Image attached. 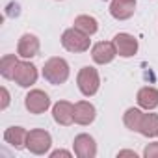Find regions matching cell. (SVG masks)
Segmentation results:
<instances>
[{
  "mask_svg": "<svg viewBox=\"0 0 158 158\" xmlns=\"http://www.w3.org/2000/svg\"><path fill=\"white\" fill-rule=\"evenodd\" d=\"M74 28L82 30V32L88 34V35H93V34L99 30V23H97V19L91 17V15H78V17L74 19Z\"/></svg>",
  "mask_w": 158,
  "mask_h": 158,
  "instance_id": "17",
  "label": "cell"
},
{
  "mask_svg": "<svg viewBox=\"0 0 158 158\" xmlns=\"http://www.w3.org/2000/svg\"><path fill=\"white\" fill-rule=\"evenodd\" d=\"M115 56H117V48H115L114 41H101V43L93 45V48H91V58L99 65H106V63L114 61Z\"/></svg>",
  "mask_w": 158,
  "mask_h": 158,
  "instance_id": "8",
  "label": "cell"
},
{
  "mask_svg": "<svg viewBox=\"0 0 158 158\" xmlns=\"http://www.w3.org/2000/svg\"><path fill=\"white\" fill-rule=\"evenodd\" d=\"M43 78L52 86H60V84L67 82V78H69V63L63 58H58V56L47 60L45 65H43Z\"/></svg>",
  "mask_w": 158,
  "mask_h": 158,
  "instance_id": "1",
  "label": "cell"
},
{
  "mask_svg": "<svg viewBox=\"0 0 158 158\" xmlns=\"http://www.w3.org/2000/svg\"><path fill=\"white\" fill-rule=\"evenodd\" d=\"M114 45H115L117 54L121 58H132L138 52V39L130 34H125V32H121L114 37Z\"/></svg>",
  "mask_w": 158,
  "mask_h": 158,
  "instance_id": "9",
  "label": "cell"
},
{
  "mask_svg": "<svg viewBox=\"0 0 158 158\" xmlns=\"http://www.w3.org/2000/svg\"><path fill=\"white\" fill-rule=\"evenodd\" d=\"M138 132L145 138H156L158 136V114H143Z\"/></svg>",
  "mask_w": 158,
  "mask_h": 158,
  "instance_id": "16",
  "label": "cell"
},
{
  "mask_svg": "<svg viewBox=\"0 0 158 158\" xmlns=\"http://www.w3.org/2000/svg\"><path fill=\"white\" fill-rule=\"evenodd\" d=\"M95 117H97V110H95V106L91 102L78 101L74 104V123L86 127V125H91L95 121Z\"/></svg>",
  "mask_w": 158,
  "mask_h": 158,
  "instance_id": "11",
  "label": "cell"
},
{
  "mask_svg": "<svg viewBox=\"0 0 158 158\" xmlns=\"http://www.w3.org/2000/svg\"><path fill=\"white\" fill-rule=\"evenodd\" d=\"M117 156H119V158H121V156H132V158H138V154H136L134 151H119Z\"/></svg>",
  "mask_w": 158,
  "mask_h": 158,
  "instance_id": "23",
  "label": "cell"
},
{
  "mask_svg": "<svg viewBox=\"0 0 158 158\" xmlns=\"http://www.w3.org/2000/svg\"><path fill=\"white\" fill-rule=\"evenodd\" d=\"M89 43H91L89 35L84 34L82 30L74 28V26L73 28H67L63 32V35H61V47L65 50H69V52H74V54L86 52L89 48Z\"/></svg>",
  "mask_w": 158,
  "mask_h": 158,
  "instance_id": "2",
  "label": "cell"
},
{
  "mask_svg": "<svg viewBox=\"0 0 158 158\" xmlns=\"http://www.w3.org/2000/svg\"><path fill=\"white\" fill-rule=\"evenodd\" d=\"M24 106L30 114H43L50 108V99L45 91L41 89H32L26 97H24Z\"/></svg>",
  "mask_w": 158,
  "mask_h": 158,
  "instance_id": "6",
  "label": "cell"
},
{
  "mask_svg": "<svg viewBox=\"0 0 158 158\" xmlns=\"http://www.w3.org/2000/svg\"><path fill=\"white\" fill-rule=\"evenodd\" d=\"M143 156H145V158H158V141L149 143V145L143 149Z\"/></svg>",
  "mask_w": 158,
  "mask_h": 158,
  "instance_id": "20",
  "label": "cell"
},
{
  "mask_svg": "<svg viewBox=\"0 0 158 158\" xmlns=\"http://www.w3.org/2000/svg\"><path fill=\"white\" fill-rule=\"evenodd\" d=\"M39 39L34 35V34H24V35H21V39H19V45H17V54L21 56V58H24V60H30V58H34V56H37L39 54Z\"/></svg>",
  "mask_w": 158,
  "mask_h": 158,
  "instance_id": "13",
  "label": "cell"
},
{
  "mask_svg": "<svg viewBox=\"0 0 158 158\" xmlns=\"http://www.w3.org/2000/svg\"><path fill=\"white\" fill-rule=\"evenodd\" d=\"M13 80L21 86V88H30L35 84L37 80V67L30 61H19L17 63V69H15V74H13Z\"/></svg>",
  "mask_w": 158,
  "mask_h": 158,
  "instance_id": "5",
  "label": "cell"
},
{
  "mask_svg": "<svg viewBox=\"0 0 158 158\" xmlns=\"http://www.w3.org/2000/svg\"><path fill=\"white\" fill-rule=\"evenodd\" d=\"M17 63H19V58L15 54H6L2 60H0V74H2L6 80H13Z\"/></svg>",
  "mask_w": 158,
  "mask_h": 158,
  "instance_id": "18",
  "label": "cell"
},
{
  "mask_svg": "<svg viewBox=\"0 0 158 158\" xmlns=\"http://www.w3.org/2000/svg\"><path fill=\"white\" fill-rule=\"evenodd\" d=\"M0 95H2V102H0V110H6L8 104H10V91L6 88L0 89Z\"/></svg>",
  "mask_w": 158,
  "mask_h": 158,
  "instance_id": "21",
  "label": "cell"
},
{
  "mask_svg": "<svg viewBox=\"0 0 158 158\" xmlns=\"http://www.w3.org/2000/svg\"><path fill=\"white\" fill-rule=\"evenodd\" d=\"M78 89L84 97H93L101 88V76L95 67H82L76 76Z\"/></svg>",
  "mask_w": 158,
  "mask_h": 158,
  "instance_id": "3",
  "label": "cell"
},
{
  "mask_svg": "<svg viewBox=\"0 0 158 158\" xmlns=\"http://www.w3.org/2000/svg\"><path fill=\"white\" fill-rule=\"evenodd\" d=\"M52 117L58 125L69 127L74 121V104H71L67 101H58L52 106Z\"/></svg>",
  "mask_w": 158,
  "mask_h": 158,
  "instance_id": "10",
  "label": "cell"
},
{
  "mask_svg": "<svg viewBox=\"0 0 158 158\" xmlns=\"http://www.w3.org/2000/svg\"><path fill=\"white\" fill-rule=\"evenodd\" d=\"M139 108L143 110H154L158 106V89L156 88H151V86H145L138 91V97H136Z\"/></svg>",
  "mask_w": 158,
  "mask_h": 158,
  "instance_id": "14",
  "label": "cell"
},
{
  "mask_svg": "<svg viewBox=\"0 0 158 158\" xmlns=\"http://www.w3.org/2000/svg\"><path fill=\"white\" fill-rule=\"evenodd\" d=\"M4 139H6V143H10L15 149H23V147H26L28 130L23 128V127H10L4 132Z\"/></svg>",
  "mask_w": 158,
  "mask_h": 158,
  "instance_id": "15",
  "label": "cell"
},
{
  "mask_svg": "<svg viewBox=\"0 0 158 158\" xmlns=\"http://www.w3.org/2000/svg\"><path fill=\"white\" fill-rule=\"evenodd\" d=\"M58 156H65V158H71V151H65V149H58V151H52L50 152V158H58Z\"/></svg>",
  "mask_w": 158,
  "mask_h": 158,
  "instance_id": "22",
  "label": "cell"
},
{
  "mask_svg": "<svg viewBox=\"0 0 158 158\" xmlns=\"http://www.w3.org/2000/svg\"><path fill=\"white\" fill-rule=\"evenodd\" d=\"M141 117H143V112L139 108H128L123 115V123L128 130H134L138 132L139 130V125H141Z\"/></svg>",
  "mask_w": 158,
  "mask_h": 158,
  "instance_id": "19",
  "label": "cell"
},
{
  "mask_svg": "<svg viewBox=\"0 0 158 158\" xmlns=\"http://www.w3.org/2000/svg\"><path fill=\"white\" fill-rule=\"evenodd\" d=\"M136 11V0H112L110 2V15L117 21H127Z\"/></svg>",
  "mask_w": 158,
  "mask_h": 158,
  "instance_id": "12",
  "label": "cell"
},
{
  "mask_svg": "<svg viewBox=\"0 0 158 158\" xmlns=\"http://www.w3.org/2000/svg\"><path fill=\"white\" fill-rule=\"evenodd\" d=\"M73 149L78 158H95L97 156V143L89 134H78L73 141Z\"/></svg>",
  "mask_w": 158,
  "mask_h": 158,
  "instance_id": "7",
  "label": "cell"
},
{
  "mask_svg": "<svg viewBox=\"0 0 158 158\" xmlns=\"http://www.w3.org/2000/svg\"><path fill=\"white\" fill-rule=\"evenodd\" d=\"M52 145V138L47 130L43 128H34L28 132V139H26V149L32 154H47L50 151Z\"/></svg>",
  "mask_w": 158,
  "mask_h": 158,
  "instance_id": "4",
  "label": "cell"
}]
</instances>
